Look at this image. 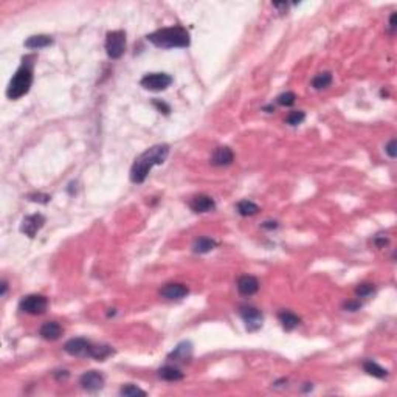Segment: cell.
<instances>
[{"label": "cell", "instance_id": "6da1fadb", "mask_svg": "<svg viewBox=\"0 0 397 397\" xmlns=\"http://www.w3.org/2000/svg\"><path fill=\"white\" fill-rule=\"evenodd\" d=\"M169 155V146L168 144H155L135 158L131 168V180L134 183H143L149 176L151 169L157 165L165 163Z\"/></svg>", "mask_w": 397, "mask_h": 397}, {"label": "cell", "instance_id": "7a4b0ae2", "mask_svg": "<svg viewBox=\"0 0 397 397\" xmlns=\"http://www.w3.org/2000/svg\"><path fill=\"white\" fill-rule=\"evenodd\" d=\"M147 41L160 48H186L189 47V33L180 25H174L147 34Z\"/></svg>", "mask_w": 397, "mask_h": 397}, {"label": "cell", "instance_id": "3957f363", "mask_svg": "<svg viewBox=\"0 0 397 397\" xmlns=\"http://www.w3.org/2000/svg\"><path fill=\"white\" fill-rule=\"evenodd\" d=\"M31 84H33V68L27 64H23L11 78L7 89V96L10 99H19L30 92Z\"/></svg>", "mask_w": 397, "mask_h": 397}, {"label": "cell", "instance_id": "277c9868", "mask_svg": "<svg viewBox=\"0 0 397 397\" xmlns=\"http://www.w3.org/2000/svg\"><path fill=\"white\" fill-rule=\"evenodd\" d=\"M126 50V33L116 30L109 31L106 36V53L110 59H120Z\"/></svg>", "mask_w": 397, "mask_h": 397}, {"label": "cell", "instance_id": "5b68a950", "mask_svg": "<svg viewBox=\"0 0 397 397\" xmlns=\"http://www.w3.org/2000/svg\"><path fill=\"white\" fill-rule=\"evenodd\" d=\"M19 309L30 315H42L48 309V300L44 295H28L22 298Z\"/></svg>", "mask_w": 397, "mask_h": 397}, {"label": "cell", "instance_id": "8992f818", "mask_svg": "<svg viewBox=\"0 0 397 397\" xmlns=\"http://www.w3.org/2000/svg\"><path fill=\"white\" fill-rule=\"evenodd\" d=\"M140 84L146 90L162 92V90H166L172 84V78L168 73H149V74H146V76L141 78Z\"/></svg>", "mask_w": 397, "mask_h": 397}, {"label": "cell", "instance_id": "52a82bcc", "mask_svg": "<svg viewBox=\"0 0 397 397\" xmlns=\"http://www.w3.org/2000/svg\"><path fill=\"white\" fill-rule=\"evenodd\" d=\"M239 315L244 320L247 331L255 332L262 326V313L256 307L252 306H241L239 307Z\"/></svg>", "mask_w": 397, "mask_h": 397}, {"label": "cell", "instance_id": "ba28073f", "mask_svg": "<svg viewBox=\"0 0 397 397\" xmlns=\"http://www.w3.org/2000/svg\"><path fill=\"white\" fill-rule=\"evenodd\" d=\"M92 343L86 338H71L64 344V351L73 357H90Z\"/></svg>", "mask_w": 397, "mask_h": 397}, {"label": "cell", "instance_id": "9c48e42d", "mask_svg": "<svg viewBox=\"0 0 397 397\" xmlns=\"http://www.w3.org/2000/svg\"><path fill=\"white\" fill-rule=\"evenodd\" d=\"M45 223V217L42 214H30L27 217H23L22 223H20V231L28 236L30 239H33L39 231L41 228L44 227Z\"/></svg>", "mask_w": 397, "mask_h": 397}, {"label": "cell", "instance_id": "30bf717a", "mask_svg": "<svg viewBox=\"0 0 397 397\" xmlns=\"http://www.w3.org/2000/svg\"><path fill=\"white\" fill-rule=\"evenodd\" d=\"M80 385L86 391H90V392L99 391L104 386V376L101 374V372H98V371L84 372V374L81 376V379H80Z\"/></svg>", "mask_w": 397, "mask_h": 397}, {"label": "cell", "instance_id": "8fae6325", "mask_svg": "<svg viewBox=\"0 0 397 397\" xmlns=\"http://www.w3.org/2000/svg\"><path fill=\"white\" fill-rule=\"evenodd\" d=\"M189 207L194 213H210L216 208V202L213 197L207 194H198L191 198Z\"/></svg>", "mask_w": 397, "mask_h": 397}, {"label": "cell", "instance_id": "7c38bea8", "mask_svg": "<svg viewBox=\"0 0 397 397\" xmlns=\"http://www.w3.org/2000/svg\"><path fill=\"white\" fill-rule=\"evenodd\" d=\"M234 162V152L228 146H219L211 155V165L214 166H230Z\"/></svg>", "mask_w": 397, "mask_h": 397}, {"label": "cell", "instance_id": "4fadbf2b", "mask_svg": "<svg viewBox=\"0 0 397 397\" xmlns=\"http://www.w3.org/2000/svg\"><path fill=\"white\" fill-rule=\"evenodd\" d=\"M189 293V289L183 284H177V283H172V284H166L162 290H160V295L166 300H182L186 295Z\"/></svg>", "mask_w": 397, "mask_h": 397}, {"label": "cell", "instance_id": "5bb4252c", "mask_svg": "<svg viewBox=\"0 0 397 397\" xmlns=\"http://www.w3.org/2000/svg\"><path fill=\"white\" fill-rule=\"evenodd\" d=\"M237 290L244 296H252L259 290V281L252 275H244L237 280Z\"/></svg>", "mask_w": 397, "mask_h": 397}, {"label": "cell", "instance_id": "9a60e30c", "mask_svg": "<svg viewBox=\"0 0 397 397\" xmlns=\"http://www.w3.org/2000/svg\"><path fill=\"white\" fill-rule=\"evenodd\" d=\"M39 335L44 340L55 341V340H58L62 335V328H61L59 323H56V321H47L45 325H42V328L39 331Z\"/></svg>", "mask_w": 397, "mask_h": 397}, {"label": "cell", "instance_id": "2e32d148", "mask_svg": "<svg viewBox=\"0 0 397 397\" xmlns=\"http://www.w3.org/2000/svg\"><path fill=\"white\" fill-rule=\"evenodd\" d=\"M217 245V242L211 237H207V236H202L194 241L192 244V250L194 253H198V255H205V253H210L211 250H214Z\"/></svg>", "mask_w": 397, "mask_h": 397}, {"label": "cell", "instance_id": "e0dca14e", "mask_svg": "<svg viewBox=\"0 0 397 397\" xmlns=\"http://www.w3.org/2000/svg\"><path fill=\"white\" fill-rule=\"evenodd\" d=\"M53 44V39L52 36H47V34H37V36H31L25 41V47L28 50H41V48H45V47H50Z\"/></svg>", "mask_w": 397, "mask_h": 397}, {"label": "cell", "instance_id": "ac0fdd59", "mask_svg": "<svg viewBox=\"0 0 397 397\" xmlns=\"http://www.w3.org/2000/svg\"><path fill=\"white\" fill-rule=\"evenodd\" d=\"M158 377L166 382H179L183 379V372L176 366H163L158 369Z\"/></svg>", "mask_w": 397, "mask_h": 397}, {"label": "cell", "instance_id": "d6986e66", "mask_svg": "<svg viewBox=\"0 0 397 397\" xmlns=\"http://www.w3.org/2000/svg\"><path fill=\"white\" fill-rule=\"evenodd\" d=\"M278 318H280V323L283 325V328L286 331H293L298 325L301 323L300 316L295 315L293 312H289V310H283L278 313Z\"/></svg>", "mask_w": 397, "mask_h": 397}, {"label": "cell", "instance_id": "ffe728a7", "mask_svg": "<svg viewBox=\"0 0 397 397\" xmlns=\"http://www.w3.org/2000/svg\"><path fill=\"white\" fill-rule=\"evenodd\" d=\"M192 355V346L191 343H180L176 349H174L169 355V359H174L177 362H186Z\"/></svg>", "mask_w": 397, "mask_h": 397}, {"label": "cell", "instance_id": "44dd1931", "mask_svg": "<svg viewBox=\"0 0 397 397\" xmlns=\"http://www.w3.org/2000/svg\"><path fill=\"white\" fill-rule=\"evenodd\" d=\"M334 81V76L331 71H323V73H318L316 76L312 80V87L315 90H323V89H328Z\"/></svg>", "mask_w": 397, "mask_h": 397}, {"label": "cell", "instance_id": "7402d4cb", "mask_svg": "<svg viewBox=\"0 0 397 397\" xmlns=\"http://www.w3.org/2000/svg\"><path fill=\"white\" fill-rule=\"evenodd\" d=\"M363 369H365V372H368L369 376L377 377V379H385L388 376V371L383 369L380 365H377L376 362H372V360L365 362L363 363Z\"/></svg>", "mask_w": 397, "mask_h": 397}, {"label": "cell", "instance_id": "603a6c76", "mask_svg": "<svg viewBox=\"0 0 397 397\" xmlns=\"http://www.w3.org/2000/svg\"><path fill=\"white\" fill-rule=\"evenodd\" d=\"M236 210H237V213H239L241 216L248 217V216H255V214H258L259 207H258L255 202H252V201H241V202L236 205Z\"/></svg>", "mask_w": 397, "mask_h": 397}, {"label": "cell", "instance_id": "cb8c5ba5", "mask_svg": "<svg viewBox=\"0 0 397 397\" xmlns=\"http://www.w3.org/2000/svg\"><path fill=\"white\" fill-rule=\"evenodd\" d=\"M113 354V349L110 346H104V344H101V346H92V352H90V357L92 359H95V360H98V362H103V360H106L109 355H112Z\"/></svg>", "mask_w": 397, "mask_h": 397}, {"label": "cell", "instance_id": "d4e9b609", "mask_svg": "<svg viewBox=\"0 0 397 397\" xmlns=\"http://www.w3.org/2000/svg\"><path fill=\"white\" fill-rule=\"evenodd\" d=\"M304 120H306V113L303 110H293L287 115L286 123L290 124V126H298V124H301Z\"/></svg>", "mask_w": 397, "mask_h": 397}, {"label": "cell", "instance_id": "484cf974", "mask_svg": "<svg viewBox=\"0 0 397 397\" xmlns=\"http://www.w3.org/2000/svg\"><path fill=\"white\" fill-rule=\"evenodd\" d=\"M120 394L126 395V397H137V395H146V391L135 385H126L120 389Z\"/></svg>", "mask_w": 397, "mask_h": 397}, {"label": "cell", "instance_id": "4316f807", "mask_svg": "<svg viewBox=\"0 0 397 397\" xmlns=\"http://www.w3.org/2000/svg\"><path fill=\"white\" fill-rule=\"evenodd\" d=\"M295 101H296V95H295L293 92H286V93H281V95L276 98V103H278L280 106H286V107H289V106H293V104H295Z\"/></svg>", "mask_w": 397, "mask_h": 397}, {"label": "cell", "instance_id": "83f0119b", "mask_svg": "<svg viewBox=\"0 0 397 397\" xmlns=\"http://www.w3.org/2000/svg\"><path fill=\"white\" fill-rule=\"evenodd\" d=\"M374 290H376V287L372 286V284H368V283H365V284H359L357 286V289H355V293H357V296H360V298H365V296H369L371 293H374Z\"/></svg>", "mask_w": 397, "mask_h": 397}, {"label": "cell", "instance_id": "f1b7e54d", "mask_svg": "<svg viewBox=\"0 0 397 397\" xmlns=\"http://www.w3.org/2000/svg\"><path fill=\"white\" fill-rule=\"evenodd\" d=\"M28 198H30V201H33V202L48 204V202H50V198H52V197H50L48 194H30Z\"/></svg>", "mask_w": 397, "mask_h": 397}, {"label": "cell", "instance_id": "f546056e", "mask_svg": "<svg viewBox=\"0 0 397 397\" xmlns=\"http://www.w3.org/2000/svg\"><path fill=\"white\" fill-rule=\"evenodd\" d=\"M385 151H386V154L391 157V158H394L395 155H397V152H395V140L392 138L388 144H386V147H385Z\"/></svg>", "mask_w": 397, "mask_h": 397}, {"label": "cell", "instance_id": "4dcf8cb0", "mask_svg": "<svg viewBox=\"0 0 397 397\" xmlns=\"http://www.w3.org/2000/svg\"><path fill=\"white\" fill-rule=\"evenodd\" d=\"M154 106L160 110V112H163V113H169L171 112V107L166 104V103H163V101H160V99H154Z\"/></svg>", "mask_w": 397, "mask_h": 397}, {"label": "cell", "instance_id": "1f68e13d", "mask_svg": "<svg viewBox=\"0 0 397 397\" xmlns=\"http://www.w3.org/2000/svg\"><path fill=\"white\" fill-rule=\"evenodd\" d=\"M360 307H362V304H360L359 301H349V303L344 304V309L351 310V312H355V310H359Z\"/></svg>", "mask_w": 397, "mask_h": 397}, {"label": "cell", "instance_id": "d6a6232c", "mask_svg": "<svg viewBox=\"0 0 397 397\" xmlns=\"http://www.w3.org/2000/svg\"><path fill=\"white\" fill-rule=\"evenodd\" d=\"M395 17H397V14L395 13H392L391 14V17H389V31H391V34L394 33V30H395Z\"/></svg>", "mask_w": 397, "mask_h": 397}, {"label": "cell", "instance_id": "836d02e7", "mask_svg": "<svg viewBox=\"0 0 397 397\" xmlns=\"http://www.w3.org/2000/svg\"><path fill=\"white\" fill-rule=\"evenodd\" d=\"M374 244L377 245V247H383V245H386L388 244V237H380V236H377L376 239H374Z\"/></svg>", "mask_w": 397, "mask_h": 397}, {"label": "cell", "instance_id": "e575fe53", "mask_svg": "<svg viewBox=\"0 0 397 397\" xmlns=\"http://www.w3.org/2000/svg\"><path fill=\"white\" fill-rule=\"evenodd\" d=\"M262 227L264 228H276L278 225H276V222H265Z\"/></svg>", "mask_w": 397, "mask_h": 397}, {"label": "cell", "instance_id": "d590c367", "mask_svg": "<svg viewBox=\"0 0 397 397\" xmlns=\"http://www.w3.org/2000/svg\"><path fill=\"white\" fill-rule=\"evenodd\" d=\"M7 290H8V284H7V281H4L2 283V296H5Z\"/></svg>", "mask_w": 397, "mask_h": 397}]
</instances>
